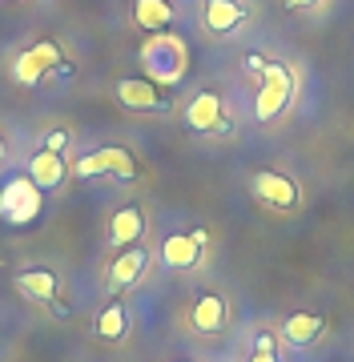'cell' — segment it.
Segmentation results:
<instances>
[{
    "label": "cell",
    "mask_w": 354,
    "mask_h": 362,
    "mask_svg": "<svg viewBox=\"0 0 354 362\" xmlns=\"http://www.w3.org/2000/svg\"><path fill=\"white\" fill-rule=\"evenodd\" d=\"M206 28L218 37H230L242 21H246V4L242 0H206V13H201Z\"/></svg>",
    "instance_id": "obj_14"
},
{
    "label": "cell",
    "mask_w": 354,
    "mask_h": 362,
    "mask_svg": "<svg viewBox=\"0 0 354 362\" xmlns=\"http://www.w3.org/2000/svg\"><path fill=\"white\" fill-rule=\"evenodd\" d=\"M141 65H145V77L158 81V85H177L185 77V49L177 37H153L145 40L141 49Z\"/></svg>",
    "instance_id": "obj_2"
},
{
    "label": "cell",
    "mask_w": 354,
    "mask_h": 362,
    "mask_svg": "<svg viewBox=\"0 0 354 362\" xmlns=\"http://www.w3.org/2000/svg\"><path fill=\"white\" fill-rule=\"evenodd\" d=\"M282 334L290 346H314L322 334V314H290L282 322Z\"/></svg>",
    "instance_id": "obj_15"
},
{
    "label": "cell",
    "mask_w": 354,
    "mask_h": 362,
    "mask_svg": "<svg viewBox=\"0 0 354 362\" xmlns=\"http://www.w3.org/2000/svg\"><path fill=\"white\" fill-rule=\"evenodd\" d=\"M73 173L77 177H101V173H113L117 181H133L137 173H141V165H137V157L129 153V149H121V145H105V149H93V153H85L73 165Z\"/></svg>",
    "instance_id": "obj_3"
},
{
    "label": "cell",
    "mask_w": 354,
    "mask_h": 362,
    "mask_svg": "<svg viewBox=\"0 0 354 362\" xmlns=\"http://www.w3.org/2000/svg\"><path fill=\"white\" fill-rule=\"evenodd\" d=\"M249 362H278V346H274V334H270V330L258 334V342H254V358Z\"/></svg>",
    "instance_id": "obj_19"
},
{
    "label": "cell",
    "mask_w": 354,
    "mask_h": 362,
    "mask_svg": "<svg viewBox=\"0 0 354 362\" xmlns=\"http://www.w3.org/2000/svg\"><path fill=\"white\" fill-rule=\"evenodd\" d=\"M0 157H4V137H0Z\"/></svg>",
    "instance_id": "obj_22"
},
{
    "label": "cell",
    "mask_w": 354,
    "mask_h": 362,
    "mask_svg": "<svg viewBox=\"0 0 354 362\" xmlns=\"http://www.w3.org/2000/svg\"><path fill=\"white\" fill-rule=\"evenodd\" d=\"M125 306H121V302H109L105 310L97 314V334L105 338V342H121V338H125Z\"/></svg>",
    "instance_id": "obj_18"
},
{
    "label": "cell",
    "mask_w": 354,
    "mask_h": 362,
    "mask_svg": "<svg viewBox=\"0 0 354 362\" xmlns=\"http://www.w3.org/2000/svg\"><path fill=\"white\" fill-rule=\"evenodd\" d=\"M69 173H73V169H69L65 157L53 153V149H40V153H33V161H28V181L37 185L40 194H45V189H57Z\"/></svg>",
    "instance_id": "obj_11"
},
{
    "label": "cell",
    "mask_w": 354,
    "mask_h": 362,
    "mask_svg": "<svg viewBox=\"0 0 354 362\" xmlns=\"http://www.w3.org/2000/svg\"><path fill=\"white\" fill-rule=\"evenodd\" d=\"M290 97H294V69L282 65V61H266L262 85H258V97H254V117H258L262 125L274 121V117H282Z\"/></svg>",
    "instance_id": "obj_1"
},
{
    "label": "cell",
    "mask_w": 354,
    "mask_h": 362,
    "mask_svg": "<svg viewBox=\"0 0 354 362\" xmlns=\"http://www.w3.org/2000/svg\"><path fill=\"white\" fill-rule=\"evenodd\" d=\"M65 145H69V133L65 129H53L49 137H45V149H53V153H61Z\"/></svg>",
    "instance_id": "obj_20"
},
{
    "label": "cell",
    "mask_w": 354,
    "mask_h": 362,
    "mask_svg": "<svg viewBox=\"0 0 354 362\" xmlns=\"http://www.w3.org/2000/svg\"><path fill=\"white\" fill-rule=\"evenodd\" d=\"M37 214H40V189L28 177H16L0 189V218L25 226V221H33Z\"/></svg>",
    "instance_id": "obj_7"
},
{
    "label": "cell",
    "mask_w": 354,
    "mask_h": 362,
    "mask_svg": "<svg viewBox=\"0 0 354 362\" xmlns=\"http://www.w3.org/2000/svg\"><path fill=\"white\" fill-rule=\"evenodd\" d=\"M57 65H61V45L57 40H37V45H28L25 52L13 57V81L16 85H37Z\"/></svg>",
    "instance_id": "obj_4"
},
{
    "label": "cell",
    "mask_w": 354,
    "mask_h": 362,
    "mask_svg": "<svg viewBox=\"0 0 354 362\" xmlns=\"http://www.w3.org/2000/svg\"><path fill=\"white\" fill-rule=\"evenodd\" d=\"M249 185H254V197L270 209H294L302 197L298 181L290 177V173H282V169H262V173H254Z\"/></svg>",
    "instance_id": "obj_6"
},
{
    "label": "cell",
    "mask_w": 354,
    "mask_h": 362,
    "mask_svg": "<svg viewBox=\"0 0 354 362\" xmlns=\"http://www.w3.org/2000/svg\"><path fill=\"white\" fill-rule=\"evenodd\" d=\"M145 233V218L137 206H121L113 218H109V246L117 250H129L137 246V238Z\"/></svg>",
    "instance_id": "obj_13"
},
{
    "label": "cell",
    "mask_w": 354,
    "mask_h": 362,
    "mask_svg": "<svg viewBox=\"0 0 354 362\" xmlns=\"http://www.w3.org/2000/svg\"><path fill=\"white\" fill-rule=\"evenodd\" d=\"M210 246V233L206 230H189V233H170L165 242H161V262L170 266V270H194L201 254Z\"/></svg>",
    "instance_id": "obj_9"
},
{
    "label": "cell",
    "mask_w": 354,
    "mask_h": 362,
    "mask_svg": "<svg viewBox=\"0 0 354 362\" xmlns=\"http://www.w3.org/2000/svg\"><path fill=\"white\" fill-rule=\"evenodd\" d=\"M185 322H189V330H194V334L213 338V334H222L225 322H230V306H225L222 294L206 290V294L194 298V306H189V314H185Z\"/></svg>",
    "instance_id": "obj_8"
},
{
    "label": "cell",
    "mask_w": 354,
    "mask_h": 362,
    "mask_svg": "<svg viewBox=\"0 0 354 362\" xmlns=\"http://www.w3.org/2000/svg\"><path fill=\"white\" fill-rule=\"evenodd\" d=\"M185 125L194 133H213V129H225L222 121V97L218 93H197L194 101L185 105Z\"/></svg>",
    "instance_id": "obj_10"
},
{
    "label": "cell",
    "mask_w": 354,
    "mask_h": 362,
    "mask_svg": "<svg viewBox=\"0 0 354 362\" xmlns=\"http://www.w3.org/2000/svg\"><path fill=\"white\" fill-rule=\"evenodd\" d=\"M145 266H149V250L145 246L121 250L117 258H113V266H109V290H125V286H133L145 274Z\"/></svg>",
    "instance_id": "obj_12"
},
{
    "label": "cell",
    "mask_w": 354,
    "mask_h": 362,
    "mask_svg": "<svg viewBox=\"0 0 354 362\" xmlns=\"http://www.w3.org/2000/svg\"><path fill=\"white\" fill-rule=\"evenodd\" d=\"M290 8H310V4H318V0H286Z\"/></svg>",
    "instance_id": "obj_21"
},
{
    "label": "cell",
    "mask_w": 354,
    "mask_h": 362,
    "mask_svg": "<svg viewBox=\"0 0 354 362\" xmlns=\"http://www.w3.org/2000/svg\"><path fill=\"white\" fill-rule=\"evenodd\" d=\"M133 16L145 33H161V28L173 25V4L170 0H137L133 4Z\"/></svg>",
    "instance_id": "obj_17"
},
{
    "label": "cell",
    "mask_w": 354,
    "mask_h": 362,
    "mask_svg": "<svg viewBox=\"0 0 354 362\" xmlns=\"http://www.w3.org/2000/svg\"><path fill=\"white\" fill-rule=\"evenodd\" d=\"M117 101L125 109H133V113H165L170 109V93H165V85H158L149 77H125L117 85Z\"/></svg>",
    "instance_id": "obj_5"
},
{
    "label": "cell",
    "mask_w": 354,
    "mask_h": 362,
    "mask_svg": "<svg viewBox=\"0 0 354 362\" xmlns=\"http://www.w3.org/2000/svg\"><path fill=\"white\" fill-rule=\"evenodd\" d=\"M16 290L28 302H53L57 298V274L53 270H25L16 274Z\"/></svg>",
    "instance_id": "obj_16"
}]
</instances>
